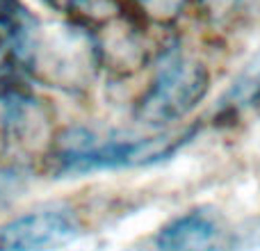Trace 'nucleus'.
<instances>
[{"label": "nucleus", "mask_w": 260, "mask_h": 251, "mask_svg": "<svg viewBox=\"0 0 260 251\" xmlns=\"http://www.w3.org/2000/svg\"><path fill=\"white\" fill-rule=\"evenodd\" d=\"M199 133V125L183 130H157L146 137L101 135L94 128H67L50 142V167L62 176L151 167L174 158Z\"/></svg>", "instance_id": "obj_1"}, {"label": "nucleus", "mask_w": 260, "mask_h": 251, "mask_svg": "<svg viewBox=\"0 0 260 251\" xmlns=\"http://www.w3.org/2000/svg\"><path fill=\"white\" fill-rule=\"evenodd\" d=\"M210 89V71L203 62L169 48L162 55L151 85L135 103V119L144 128L169 130L199 108Z\"/></svg>", "instance_id": "obj_2"}, {"label": "nucleus", "mask_w": 260, "mask_h": 251, "mask_svg": "<svg viewBox=\"0 0 260 251\" xmlns=\"http://www.w3.org/2000/svg\"><path fill=\"white\" fill-rule=\"evenodd\" d=\"M85 233L80 212L53 203L0 224V251H62Z\"/></svg>", "instance_id": "obj_3"}, {"label": "nucleus", "mask_w": 260, "mask_h": 251, "mask_svg": "<svg viewBox=\"0 0 260 251\" xmlns=\"http://www.w3.org/2000/svg\"><path fill=\"white\" fill-rule=\"evenodd\" d=\"M231 231L215 208L199 206L171 217L157 229L155 251H226Z\"/></svg>", "instance_id": "obj_4"}, {"label": "nucleus", "mask_w": 260, "mask_h": 251, "mask_svg": "<svg viewBox=\"0 0 260 251\" xmlns=\"http://www.w3.org/2000/svg\"><path fill=\"white\" fill-rule=\"evenodd\" d=\"M258 108H260V55L240 71V76L233 80L229 91L221 96L215 119L221 123L238 121L247 112H253Z\"/></svg>", "instance_id": "obj_5"}, {"label": "nucleus", "mask_w": 260, "mask_h": 251, "mask_svg": "<svg viewBox=\"0 0 260 251\" xmlns=\"http://www.w3.org/2000/svg\"><path fill=\"white\" fill-rule=\"evenodd\" d=\"M57 12L73 14L87 21H112L119 16V0H48Z\"/></svg>", "instance_id": "obj_6"}, {"label": "nucleus", "mask_w": 260, "mask_h": 251, "mask_svg": "<svg viewBox=\"0 0 260 251\" xmlns=\"http://www.w3.org/2000/svg\"><path fill=\"white\" fill-rule=\"evenodd\" d=\"M208 23H229L242 7V0H189Z\"/></svg>", "instance_id": "obj_7"}]
</instances>
